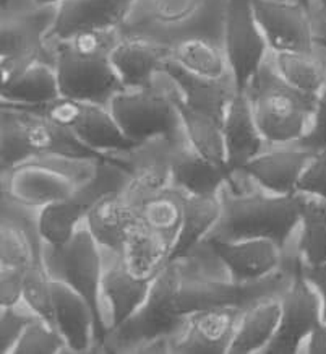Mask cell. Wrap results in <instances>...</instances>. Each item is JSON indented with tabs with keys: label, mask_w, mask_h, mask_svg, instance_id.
Returning a JSON list of instances; mask_svg holds the SVG:
<instances>
[{
	"label": "cell",
	"mask_w": 326,
	"mask_h": 354,
	"mask_svg": "<svg viewBox=\"0 0 326 354\" xmlns=\"http://www.w3.org/2000/svg\"><path fill=\"white\" fill-rule=\"evenodd\" d=\"M221 215L207 239H271L286 250L300 223L305 194H271L245 172H232L220 190Z\"/></svg>",
	"instance_id": "1"
},
{
	"label": "cell",
	"mask_w": 326,
	"mask_h": 354,
	"mask_svg": "<svg viewBox=\"0 0 326 354\" xmlns=\"http://www.w3.org/2000/svg\"><path fill=\"white\" fill-rule=\"evenodd\" d=\"M120 36L119 28H111L83 30L68 38L48 41L62 96L109 106L125 90L111 60Z\"/></svg>",
	"instance_id": "2"
},
{
	"label": "cell",
	"mask_w": 326,
	"mask_h": 354,
	"mask_svg": "<svg viewBox=\"0 0 326 354\" xmlns=\"http://www.w3.org/2000/svg\"><path fill=\"white\" fill-rule=\"evenodd\" d=\"M227 0H135L122 35L171 46L187 38H208L222 44Z\"/></svg>",
	"instance_id": "3"
},
{
	"label": "cell",
	"mask_w": 326,
	"mask_h": 354,
	"mask_svg": "<svg viewBox=\"0 0 326 354\" xmlns=\"http://www.w3.org/2000/svg\"><path fill=\"white\" fill-rule=\"evenodd\" d=\"M36 156L93 158L128 162L127 156H107L82 143L62 125L35 111L2 104L0 109V171Z\"/></svg>",
	"instance_id": "4"
},
{
	"label": "cell",
	"mask_w": 326,
	"mask_h": 354,
	"mask_svg": "<svg viewBox=\"0 0 326 354\" xmlns=\"http://www.w3.org/2000/svg\"><path fill=\"white\" fill-rule=\"evenodd\" d=\"M244 93L268 145L299 142L310 127L318 101V96L307 95L284 80L274 68L271 55L251 77Z\"/></svg>",
	"instance_id": "5"
},
{
	"label": "cell",
	"mask_w": 326,
	"mask_h": 354,
	"mask_svg": "<svg viewBox=\"0 0 326 354\" xmlns=\"http://www.w3.org/2000/svg\"><path fill=\"white\" fill-rule=\"evenodd\" d=\"M182 259L167 262L153 279L143 304L119 327L109 330L101 353H138L156 338H174L182 330L187 315L177 310Z\"/></svg>",
	"instance_id": "6"
},
{
	"label": "cell",
	"mask_w": 326,
	"mask_h": 354,
	"mask_svg": "<svg viewBox=\"0 0 326 354\" xmlns=\"http://www.w3.org/2000/svg\"><path fill=\"white\" fill-rule=\"evenodd\" d=\"M102 160L68 156H36L0 171V192L43 209L64 202L96 174Z\"/></svg>",
	"instance_id": "7"
},
{
	"label": "cell",
	"mask_w": 326,
	"mask_h": 354,
	"mask_svg": "<svg viewBox=\"0 0 326 354\" xmlns=\"http://www.w3.org/2000/svg\"><path fill=\"white\" fill-rule=\"evenodd\" d=\"M115 122L135 145L166 138L172 145L187 142L182 119L171 91L167 73H157L151 86L119 91L109 102Z\"/></svg>",
	"instance_id": "8"
},
{
	"label": "cell",
	"mask_w": 326,
	"mask_h": 354,
	"mask_svg": "<svg viewBox=\"0 0 326 354\" xmlns=\"http://www.w3.org/2000/svg\"><path fill=\"white\" fill-rule=\"evenodd\" d=\"M43 265L52 281L73 288L91 306L97 325V346L106 338V327L101 317L99 285L102 273V250L86 225H82L64 244L44 242Z\"/></svg>",
	"instance_id": "9"
},
{
	"label": "cell",
	"mask_w": 326,
	"mask_h": 354,
	"mask_svg": "<svg viewBox=\"0 0 326 354\" xmlns=\"http://www.w3.org/2000/svg\"><path fill=\"white\" fill-rule=\"evenodd\" d=\"M130 180L128 162L102 160L96 174L64 202L39 212V231L48 244H64L85 225L91 208L107 194L124 192Z\"/></svg>",
	"instance_id": "10"
},
{
	"label": "cell",
	"mask_w": 326,
	"mask_h": 354,
	"mask_svg": "<svg viewBox=\"0 0 326 354\" xmlns=\"http://www.w3.org/2000/svg\"><path fill=\"white\" fill-rule=\"evenodd\" d=\"M35 111L70 130L75 137L90 147L91 150L107 156L125 155L133 150L135 143L125 137L115 122L109 106L75 97L59 96L57 100L36 108H23Z\"/></svg>",
	"instance_id": "11"
},
{
	"label": "cell",
	"mask_w": 326,
	"mask_h": 354,
	"mask_svg": "<svg viewBox=\"0 0 326 354\" xmlns=\"http://www.w3.org/2000/svg\"><path fill=\"white\" fill-rule=\"evenodd\" d=\"M59 7H36L21 13H0V75L6 83L32 60L54 62L48 36Z\"/></svg>",
	"instance_id": "12"
},
{
	"label": "cell",
	"mask_w": 326,
	"mask_h": 354,
	"mask_svg": "<svg viewBox=\"0 0 326 354\" xmlns=\"http://www.w3.org/2000/svg\"><path fill=\"white\" fill-rule=\"evenodd\" d=\"M222 46L237 91L244 93L251 77L269 55L268 44L255 18L253 0H227Z\"/></svg>",
	"instance_id": "13"
},
{
	"label": "cell",
	"mask_w": 326,
	"mask_h": 354,
	"mask_svg": "<svg viewBox=\"0 0 326 354\" xmlns=\"http://www.w3.org/2000/svg\"><path fill=\"white\" fill-rule=\"evenodd\" d=\"M318 322H321L320 296L302 273L300 262L294 279L281 296V319L276 333L262 354H299Z\"/></svg>",
	"instance_id": "14"
},
{
	"label": "cell",
	"mask_w": 326,
	"mask_h": 354,
	"mask_svg": "<svg viewBox=\"0 0 326 354\" xmlns=\"http://www.w3.org/2000/svg\"><path fill=\"white\" fill-rule=\"evenodd\" d=\"M39 212L7 192H0V265L31 267L43 263Z\"/></svg>",
	"instance_id": "15"
},
{
	"label": "cell",
	"mask_w": 326,
	"mask_h": 354,
	"mask_svg": "<svg viewBox=\"0 0 326 354\" xmlns=\"http://www.w3.org/2000/svg\"><path fill=\"white\" fill-rule=\"evenodd\" d=\"M102 250V273L99 285V307L106 332L125 322L146 299L153 278H138L130 272L124 255ZM107 335V333H106Z\"/></svg>",
	"instance_id": "16"
},
{
	"label": "cell",
	"mask_w": 326,
	"mask_h": 354,
	"mask_svg": "<svg viewBox=\"0 0 326 354\" xmlns=\"http://www.w3.org/2000/svg\"><path fill=\"white\" fill-rule=\"evenodd\" d=\"M255 18L269 53H302L314 49V15L300 3L253 0Z\"/></svg>",
	"instance_id": "17"
},
{
	"label": "cell",
	"mask_w": 326,
	"mask_h": 354,
	"mask_svg": "<svg viewBox=\"0 0 326 354\" xmlns=\"http://www.w3.org/2000/svg\"><path fill=\"white\" fill-rule=\"evenodd\" d=\"M240 307L224 306L195 310L172 338V354H227L234 339Z\"/></svg>",
	"instance_id": "18"
},
{
	"label": "cell",
	"mask_w": 326,
	"mask_h": 354,
	"mask_svg": "<svg viewBox=\"0 0 326 354\" xmlns=\"http://www.w3.org/2000/svg\"><path fill=\"white\" fill-rule=\"evenodd\" d=\"M316 153L297 145H268L258 156L247 162L242 172L271 194L299 192V184Z\"/></svg>",
	"instance_id": "19"
},
{
	"label": "cell",
	"mask_w": 326,
	"mask_h": 354,
	"mask_svg": "<svg viewBox=\"0 0 326 354\" xmlns=\"http://www.w3.org/2000/svg\"><path fill=\"white\" fill-rule=\"evenodd\" d=\"M174 147L166 138H153L125 153L130 180L122 194L137 209L153 194L172 185Z\"/></svg>",
	"instance_id": "20"
},
{
	"label": "cell",
	"mask_w": 326,
	"mask_h": 354,
	"mask_svg": "<svg viewBox=\"0 0 326 354\" xmlns=\"http://www.w3.org/2000/svg\"><path fill=\"white\" fill-rule=\"evenodd\" d=\"M224 265L231 278L237 283L257 281L276 272L286 260L282 250L271 239H242V241H214L204 239Z\"/></svg>",
	"instance_id": "21"
},
{
	"label": "cell",
	"mask_w": 326,
	"mask_h": 354,
	"mask_svg": "<svg viewBox=\"0 0 326 354\" xmlns=\"http://www.w3.org/2000/svg\"><path fill=\"white\" fill-rule=\"evenodd\" d=\"M54 324L67 343V353H99L97 325L91 306L73 288L52 281Z\"/></svg>",
	"instance_id": "22"
},
{
	"label": "cell",
	"mask_w": 326,
	"mask_h": 354,
	"mask_svg": "<svg viewBox=\"0 0 326 354\" xmlns=\"http://www.w3.org/2000/svg\"><path fill=\"white\" fill-rule=\"evenodd\" d=\"M169 59V46L127 35L120 36L111 55L115 72L127 90L151 86Z\"/></svg>",
	"instance_id": "23"
},
{
	"label": "cell",
	"mask_w": 326,
	"mask_h": 354,
	"mask_svg": "<svg viewBox=\"0 0 326 354\" xmlns=\"http://www.w3.org/2000/svg\"><path fill=\"white\" fill-rule=\"evenodd\" d=\"M164 72L175 83L180 100L189 108L222 124L227 108L237 95V86L232 73L222 78L198 77L177 65L174 60H167Z\"/></svg>",
	"instance_id": "24"
},
{
	"label": "cell",
	"mask_w": 326,
	"mask_h": 354,
	"mask_svg": "<svg viewBox=\"0 0 326 354\" xmlns=\"http://www.w3.org/2000/svg\"><path fill=\"white\" fill-rule=\"evenodd\" d=\"M135 0H65L48 41L68 38L83 30L120 28Z\"/></svg>",
	"instance_id": "25"
},
{
	"label": "cell",
	"mask_w": 326,
	"mask_h": 354,
	"mask_svg": "<svg viewBox=\"0 0 326 354\" xmlns=\"http://www.w3.org/2000/svg\"><path fill=\"white\" fill-rule=\"evenodd\" d=\"M227 169L232 172L244 169L247 162L268 148V142L255 122L253 111L245 93H237L227 108L222 120Z\"/></svg>",
	"instance_id": "26"
},
{
	"label": "cell",
	"mask_w": 326,
	"mask_h": 354,
	"mask_svg": "<svg viewBox=\"0 0 326 354\" xmlns=\"http://www.w3.org/2000/svg\"><path fill=\"white\" fill-rule=\"evenodd\" d=\"M59 96H62V93H60L57 70L50 60H32L10 80L0 83L2 104L17 106V108H36L57 100Z\"/></svg>",
	"instance_id": "27"
},
{
	"label": "cell",
	"mask_w": 326,
	"mask_h": 354,
	"mask_svg": "<svg viewBox=\"0 0 326 354\" xmlns=\"http://www.w3.org/2000/svg\"><path fill=\"white\" fill-rule=\"evenodd\" d=\"M140 220L138 209L122 192L107 194L88 213L85 225L97 244L122 254L128 231Z\"/></svg>",
	"instance_id": "28"
},
{
	"label": "cell",
	"mask_w": 326,
	"mask_h": 354,
	"mask_svg": "<svg viewBox=\"0 0 326 354\" xmlns=\"http://www.w3.org/2000/svg\"><path fill=\"white\" fill-rule=\"evenodd\" d=\"M229 172L216 166L187 142L172 150V185L190 195H218Z\"/></svg>",
	"instance_id": "29"
},
{
	"label": "cell",
	"mask_w": 326,
	"mask_h": 354,
	"mask_svg": "<svg viewBox=\"0 0 326 354\" xmlns=\"http://www.w3.org/2000/svg\"><path fill=\"white\" fill-rule=\"evenodd\" d=\"M279 319V297H263L244 307L227 354H262L276 333Z\"/></svg>",
	"instance_id": "30"
},
{
	"label": "cell",
	"mask_w": 326,
	"mask_h": 354,
	"mask_svg": "<svg viewBox=\"0 0 326 354\" xmlns=\"http://www.w3.org/2000/svg\"><path fill=\"white\" fill-rule=\"evenodd\" d=\"M174 242L138 220L128 231L124 244V260L138 278H153L169 262Z\"/></svg>",
	"instance_id": "31"
},
{
	"label": "cell",
	"mask_w": 326,
	"mask_h": 354,
	"mask_svg": "<svg viewBox=\"0 0 326 354\" xmlns=\"http://www.w3.org/2000/svg\"><path fill=\"white\" fill-rule=\"evenodd\" d=\"M221 200L218 195H185L184 218L179 234L172 247L171 260L185 257L200 242L207 239L209 232L220 220Z\"/></svg>",
	"instance_id": "32"
},
{
	"label": "cell",
	"mask_w": 326,
	"mask_h": 354,
	"mask_svg": "<svg viewBox=\"0 0 326 354\" xmlns=\"http://www.w3.org/2000/svg\"><path fill=\"white\" fill-rule=\"evenodd\" d=\"M274 68L287 83L307 95L326 90V48L316 44L302 53H269Z\"/></svg>",
	"instance_id": "33"
},
{
	"label": "cell",
	"mask_w": 326,
	"mask_h": 354,
	"mask_svg": "<svg viewBox=\"0 0 326 354\" xmlns=\"http://www.w3.org/2000/svg\"><path fill=\"white\" fill-rule=\"evenodd\" d=\"M171 91L177 109H179L180 113V119H182L185 135H187L190 145H192L198 153H202L204 158H208L209 161H213L214 165L229 172L226 160L224 137H222V124L214 120L213 118H209V115H204L202 113H198V111L189 108V106L180 100L179 91H177V86L175 83L172 82V78Z\"/></svg>",
	"instance_id": "34"
},
{
	"label": "cell",
	"mask_w": 326,
	"mask_h": 354,
	"mask_svg": "<svg viewBox=\"0 0 326 354\" xmlns=\"http://www.w3.org/2000/svg\"><path fill=\"white\" fill-rule=\"evenodd\" d=\"M294 245L302 263H326V198L305 194Z\"/></svg>",
	"instance_id": "35"
},
{
	"label": "cell",
	"mask_w": 326,
	"mask_h": 354,
	"mask_svg": "<svg viewBox=\"0 0 326 354\" xmlns=\"http://www.w3.org/2000/svg\"><path fill=\"white\" fill-rule=\"evenodd\" d=\"M171 60L198 77L222 78L231 73L224 46L202 36L172 44Z\"/></svg>",
	"instance_id": "36"
},
{
	"label": "cell",
	"mask_w": 326,
	"mask_h": 354,
	"mask_svg": "<svg viewBox=\"0 0 326 354\" xmlns=\"http://www.w3.org/2000/svg\"><path fill=\"white\" fill-rule=\"evenodd\" d=\"M185 195L187 194L184 190L174 187V185L153 194L140 205V220L151 230L175 242L180 225H182Z\"/></svg>",
	"instance_id": "37"
},
{
	"label": "cell",
	"mask_w": 326,
	"mask_h": 354,
	"mask_svg": "<svg viewBox=\"0 0 326 354\" xmlns=\"http://www.w3.org/2000/svg\"><path fill=\"white\" fill-rule=\"evenodd\" d=\"M67 353V343L57 327L36 317L23 332L13 354H59Z\"/></svg>",
	"instance_id": "38"
},
{
	"label": "cell",
	"mask_w": 326,
	"mask_h": 354,
	"mask_svg": "<svg viewBox=\"0 0 326 354\" xmlns=\"http://www.w3.org/2000/svg\"><path fill=\"white\" fill-rule=\"evenodd\" d=\"M23 301H25L41 319L55 325L52 279L49 278L43 263H35L28 268L25 286H23Z\"/></svg>",
	"instance_id": "39"
},
{
	"label": "cell",
	"mask_w": 326,
	"mask_h": 354,
	"mask_svg": "<svg viewBox=\"0 0 326 354\" xmlns=\"http://www.w3.org/2000/svg\"><path fill=\"white\" fill-rule=\"evenodd\" d=\"M36 317L39 315L25 301L0 307V353L13 354L23 332Z\"/></svg>",
	"instance_id": "40"
},
{
	"label": "cell",
	"mask_w": 326,
	"mask_h": 354,
	"mask_svg": "<svg viewBox=\"0 0 326 354\" xmlns=\"http://www.w3.org/2000/svg\"><path fill=\"white\" fill-rule=\"evenodd\" d=\"M296 143L314 153L326 151V90L320 93L309 130Z\"/></svg>",
	"instance_id": "41"
},
{
	"label": "cell",
	"mask_w": 326,
	"mask_h": 354,
	"mask_svg": "<svg viewBox=\"0 0 326 354\" xmlns=\"http://www.w3.org/2000/svg\"><path fill=\"white\" fill-rule=\"evenodd\" d=\"M30 267H3L0 265V307L23 301V286Z\"/></svg>",
	"instance_id": "42"
},
{
	"label": "cell",
	"mask_w": 326,
	"mask_h": 354,
	"mask_svg": "<svg viewBox=\"0 0 326 354\" xmlns=\"http://www.w3.org/2000/svg\"><path fill=\"white\" fill-rule=\"evenodd\" d=\"M299 192L326 198V151L316 153L299 184Z\"/></svg>",
	"instance_id": "43"
},
{
	"label": "cell",
	"mask_w": 326,
	"mask_h": 354,
	"mask_svg": "<svg viewBox=\"0 0 326 354\" xmlns=\"http://www.w3.org/2000/svg\"><path fill=\"white\" fill-rule=\"evenodd\" d=\"M302 273H304V277L309 279L316 292H318L321 320L326 324V263L318 265V267H309V265L302 263Z\"/></svg>",
	"instance_id": "44"
},
{
	"label": "cell",
	"mask_w": 326,
	"mask_h": 354,
	"mask_svg": "<svg viewBox=\"0 0 326 354\" xmlns=\"http://www.w3.org/2000/svg\"><path fill=\"white\" fill-rule=\"evenodd\" d=\"M300 353L304 354H326V324L321 320L315 325L309 337L302 344Z\"/></svg>",
	"instance_id": "45"
},
{
	"label": "cell",
	"mask_w": 326,
	"mask_h": 354,
	"mask_svg": "<svg viewBox=\"0 0 326 354\" xmlns=\"http://www.w3.org/2000/svg\"><path fill=\"white\" fill-rule=\"evenodd\" d=\"M36 7L35 0H0V13H21Z\"/></svg>",
	"instance_id": "46"
},
{
	"label": "cell",
	"mask_w": 326,
	"mask_h": 354,
	"mask_svg": "<svg viewBox=\"0 0 326 354\" xmlns=\"http://www.w3.org/2000/svg\"><path fill=\"white\" fill-rule=\"evenodd\" d=\"M314 26L326 25V0H314Z\"/></svg>",
	"instance_id": "47"
},
{
	"label": "cell",
	"mask_w": 326,
	"mask_h": 354,
	"mask_svg": "<svg viewBox=\"0 0 326 354\" xmlns=\"http://www.w3.org/2000/svg\"><path fill=\"white\" fill-rule=\"evenodd\" d=\"M315 43L326 48V25L315 26Z\"/></svg>",
	"instance_id": "48"
},
{
	"label": "cell",
	"mask_w": 326,
	"mask_h": 354,
	"mask_svg": "<svg viewBox=\"0 0 326 354\" xmlns=\"http://www.w3.org/2000/svg\"><path fill=\"white\" fill-rule=\"evenodd\" d=\"M38 7H59L65 0H35Z\"/></svg>",
	"instance_id": "49"
},
{
	"label": "cell",
	"mask_w": 326,
	"mask_h": 354,
	"mask_svg": "<svg viewBox=\"0 0 326 354\" xmlns=\"http://www.w3.org/2000/svg\"><path fill=\"white\" fill-rule=\"evenodd\" d=\"M281 2H294V3H300V6H304L305 8H309L310 12L314 10V0H281Z\"/></svg>",
	"instance_id": "50"
}]
</instances>
